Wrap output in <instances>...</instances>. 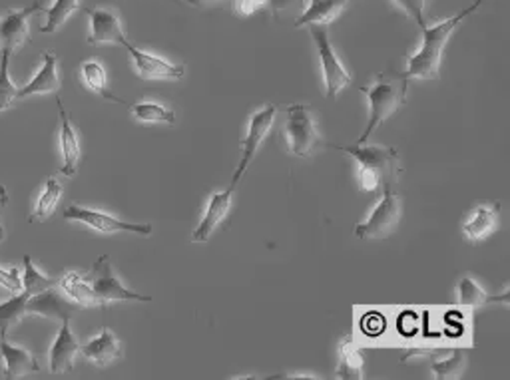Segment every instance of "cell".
Segmentation results:
<instances>
[{"instance_id":"cell-1","label":"cell","mask_w":510,"mask_h":380,"mask_svg":"<svg viewBox=\"0 0 510 380\" xmlns=\"http://www.w3.org/2000/svg\"><path fill=\"white\" fill-rule=\"evenodd\" d=\"M407 86H409L407 72L385 70L375 76V80H373L371 86L361 88V92L367 96L371 106V118L357 144H365L373 135V132H375L389 116H393L401 106L407 104Z\"/></svg>"},{"instance_id":"cell-2","label":"cell","mask_w":510,"mask_h":380,"mask_svg":"<svg viewBox=\"0 0 510 380\" xmlns=\"http://www.w3.org/2000/svg\"><path fill=\"white\" fill-rule=\"evenodd\" d=\"M483 5V0H477L473 6L465 8L463 13L447 18V21L439 23L435 26L423 28V46L419 48V52L409 58L407 76L409 78H439L440 60H443V51L447 46L449 36L453 34L455 28L463 23V18L473 14L477 8Z\"/></svg>"},{"instance_id":"cell-3","label":"cell","mask_w":510,"mask_h":380,"mask_svg":"<svg viewBox=\"0 0 510 380\" xmlns=\"http://www.w3.org/2000/svg\"><path fill=\"white\" fill-rule=\"evenodd\" d=\"M359 163V181L363 191H375L379 185H393L399 180V152L382 145H335Z\"/></svg>"},{"instance_id":"cell-4","label":"cell","mask_w":510,"mask_h":380,"mask_svg":"<svg viewBox=\"0 0 510 380\" xmlns=\"http://www.w3.org/2000/svg\"><path fill=\"white\" fill-rule=\"evenodd\" d=\"M286 135L289 144V152L298 158H311L323 142L317 132V125L313 122L309 106L306 104H291L288 108Z\"/></svg>"},{"instance_id":"cell-5","label":"cell","mask_w":510,"mask_h":380,"mask_svg":"<svg viewBox=\"0 0 510 380\" xmlns=\"http://www.w3.org/2000/svg\"><path fill=\"white\" fill-rule=\"evenodd\" d=\"M84 279L90 283L92 291L96 293V297L100 299L104 309L108 303H114V301H138V303H150L152 301L150 295L136 293V291L122 285V281L118 279L112 267V261L108 255L98 257L92 265L90 275Z\"/></svg>"},{"instance_id":"cell-6","label":"cell","mask_w":510,"mask_h":380,"mask_svg":"<svg viewBox=\"0 0 510 380\" xmlns=\"http://www.w3.org/2000/svg\"><path fill=\"white\" fill-rule=\"evenodd\" d=\"M309 32L313 36V41L317 44L321 66H323V80H326V96L333 98V96L339 94L343 88L351 82V76L345 70V66L341 64L339 56L335 54V48H333L329 41L327 24H311Z\"/></svg>"},{"instance_id":"cell-7","label":"cell","mask_w":510,"mask_h":380,"mask_svg":"<svg viewBox=\"0 0 510 380\" xmlns=\"http://www.w3.org/2000/svg\"><path fill=\"white\" fill-rule=\"evenodd\" d=\"M382 198L377 203V208L373 209L371 216L359 223L355 227V237L359 239H373L387 236L401 219V198L395 193L393 185H382Z\"/></svg>"},{"instance_id":"cell-8","label":"cell","mask_w":510,"mask_h":380,"mask_svg":"<svg viewBox=\"0 0 510 380\" xmlns=\"http://www.w3.org/2000/svg\"><path fill=\"white\" fill-rule=\"evenodd\" d=\"M276 116H278V106H276V104H268L266 108H261L260 112H255V114L251 116L250 128H248V135H245L243 145H241V160H240L238 170L233 171L230 190L235 191V188H238V183L241 181L243 173L248 171L250 163H251V160H253V155H255V152H258V148H260V144L263 142V138H266L268 132L271 130L273 122H276Z\"/></svg>"},{"instance_id":"cell-9","label":"cell","mask_w":510,"mask_h":380,"mask_svg":"<svg viewBox=\"0 0 510 380\" xmlns=\"http://www.w3.org/2000/svg\"><path fill=\"white\" fill-rule=\"evenodd\" d=\"M64 219L68 221H76L82 223V226L96 229L98 233H120V231H128V233H138V236H150L154 231L152 223H128L118 218L108 216V213L96 211V209H88V208H80L72 203L64 209Z\"/></svg>"},{"instance_id":"cell-10","label":"cell","mask_w":510,"mask_h":380,"mask_svg":"<svg viewBox=\"0 0 510 380\" xmlns=\"http://www.w3.org/2000/svg\"><path fill=\"white\" fill-rule=\"evenodd\" d=\"M44 11L41 0H36L33 6L28 8H14L8 11L3 18H0V48L8 52H18L21 48L31 41V28H28V18L34 16L36 13Z\"/></svg>"},{"instance_id":"cell-11","label":"cell","mask_w":510,"mask_h":380,"mask_svg":"<svg viewBox=\"0 0 510 380\" xmlns=\"http://www.w3.org/2000/svg\"><path fill=\"white\" fill-rule=\"evenodd\" d=\"M122 46L132 54L136 70H138V74L146 78V80H182L185 74L182 64H172L168 60H162L158 56L138 51L128 38L122 42Z\"/></svg>"},{"instance_id":"cell-12","label":"cell","mask_w":510,"mask_h":380,"mask_svg":"<svg viewBox=\"0 0 510 380\" xmlns=\"http://www.w3.org/2000/svg\"><path fill=\"white\" fill-rule=\"evenodd\" d=\"M78 309H82L80 305H76L72 299H64L62 295H58L54 287L46 289L42 293L33 295L26 301V315H41L52 320H71L72 315Z\"/></svg>"},{"instance_id":"cell-13","label":"cell","mask_w":510,"mask_h":380,"mask_svg":"<svg viewBox=\"0 0 510 380\" xmlns=\"http://www.w3.org/2000/svg\"><path fill=\"white\" fill-rule=\"evenodd\" d=\"M84 13L90 16V34L88 44H120L126 41L122 23L116 13L106 8H84Z\"/></svg>"},{"instance_id":"cell-14","label":"cell","mask_w":510,"mask_h":380,"mask_svg":"<svg viewBox=\"0 0 510 380\" xmlns=\"http://www.w3.org/2000/svg\"><path fill=\"white\" fill-rule=\"evenodd\" d=\"M231 198H233V190H225L220 193H213L208 209H205L203 218L200 221V226L194 229L192 233V241L194 243H203L212 237V233L218 229L223 219L228 218L230 208H231Z\"/></svg>"},{"instance_id":"cell-15","label":"cell","mask_w":510,"mask_h":380,"mask_svg":"<svg viewBox=\"0 0 510 380\" xmlns=\"http://www.w3.org/2000/svg\"><path fill=\"white\" fill-rule=\"evenodd\" d=\"M58 106V116H61V148H62V170L61 173L66 178H74L78 171V165H80V142H78V135L74 132V125L71 120V114L64 110L62 100L56 98Z\"/></svg>"},{"instance_id":"cell-16","label":"cell","mask_w":510,"mask_h":380,"mask_svg":"<svg viewBox=\"0 0 510 380\" xmlns=\"http://www.w3.org/2000/svg\"><path fill=\"white\" fill-rule=\"evenodd\" d=\"M80 353V345L74 338L71 330V320H64L58 337L51 348V370L54 375L72 373L74 370V358Z\"/></svg>"},{"instance_id":"cell-17","label":"cell","mask_w":510,"mask_h":380,"mask_svg":"<svg viewBox=\"0 0 510 380\" xmlns=\"http://www.w3.org/2000/svg\"><path fill=\"white\" fill-rule=\"evenodd\" d=\"M0 357L5 360V378H23L41 370L38 358L26 348L8 343V337H0Z\"/></svg>"},{"instance_id":"cell-18","label":"cell","mask_w":510,"mask_h":380,"mask_svg":"<svg viewBox=\"0 0 510 380\" xmlns=\"http://www.w3.org/2000/svg\"><path fill=\"white\" fill-rule=\"evenodd\" d=\"M61 90V78H58V58L54 52H42V68L38 74L33 78L31 82L23 86L18 90V98L23 100L28 96L36 94H56Z\"/></svg>"},{"instance_id":"cell-19","label":"cell","mask_w":510,"mask_h":380,"mask_svg":"<svg viewBox=\"0 0 510 380\" xmlns=\"http://www.w3.org/2000/svg\"><path fill=\"white\" fill-rule=\"evenodd\" d=\"M80 355L98 366H108L122 357V343L110 329H102L100 335L80 347Z\"/></svg>"},{"instance_id":"cell-20","label":"cell","mask_w":510,"mask_h":380,"mask_svg":"<svg viewBox=\"0 0 510 380\" xmlns=\"http://www.w3.org/2000/svg\"><path fill=\"white\" fill-rule=\"evenodd\" d=\"M500 218V203H493V206H480L473 211V216L467 219L463 226L465 236L470 241H480L486 236H490L498 226Z\"/></svg>"},{"instance_id":"cell-21","label":"cell","mask_w":510,"mask_h":380,"mask_svg":"<svg viewBox=\"0 0 510 380\" xmlns=\"http://www.w3.org/2000/svg\"><path fill=\"white\" fill-rule=\"evenodd\" d=\"M347 3L349 0H311L307 11L298 18L296 28L307 24H329L343 13Z\"/></svg>"},{"instance_id":"cell-22","label":"cell","mask_w":510,"mask_h":380,"mask_svg":"<svg viewBox=\"0 0 510 380\" xmlns=\"http://www.w3.org/2000/svg\"><path fill=\"white\" fill-rule=\"evenodd\" d=\"M363 360L361 348L357 347L355 338L345 337L339 345V368H337V378L343 380H359L363 378Z\"/></svg>"},{"instance_id":"cell-23","label":"cell","mask_w":510,"mask_h":380,"mask_svg":"<svg viewBox=\"0 0 510 380\" xmlns=\"http://www.w3.org/2000/svg\"><path fill=\"white\" fill-rule=\"evenodd\" d=\"M493 303H508V293L503 295H488L480 289L470 277H463L458 281V305L468 309H480Z\"/></svg>"},{"instance_id":"cell-24","label":"cell","mask_w":510,"mask_h":380,"mask_svg":"<svg viewBox=\"0 0 510 380\" xmlns=\"http://www.w3.org/2000/svg\"><path fill=\"white\" fill-rule=\"evenodd\" d=\"M61 285L64 289V293L68 295V299H72L76 305L90 307V309H104V305L100 303V299L96 297V293L90 287L84 277L78 275V273H68L64 279H61Z\"/></svg>"},{"instance_id":"cell-25","label":"cell","mask_w":510,"mask_h":380,"mask_svg":"<svg viewBox=\"0 0 510 380\" xmlns=\"http://www.w3.org/2000/svg\"><path fill=\"white\" fill-rule=\"evenodd\" d=\"M80 74H82V80L86 82V86L90 88L92 92L100 94L104 100L116 102V104H126L122 98H118V96H114L110 90H108V86H106L108 84V76H106L104 66L98 62V60L84 62Z\"/></svg>"},{"instance_id":"cell-26","label":"cell","mask_w":510,"mask_h":380,"mask_svg":"<svg viewBox=\"0 0 510 380\" xmlns=\"http://www.w3.org/2000/svg\"><path fill=\"white\" fill-rule=\"evenodd\" d=\"M31 295L26 291H21L18 295H13L6 303L0 305V337H8L11 327L21 323V319L26 315V301Z\"/></svg>"},{"instance_id":"cell-27","label":"cell","mask_w":510,"mask_h":380,"mask_svg":"<svg viewBox=\"0 0 510 380\" xmlns=\"http://www.w3.org/2000/svg\"><path fill=\"white\" fill-rule=\"evenodd\" d=\"M56 285H61V279L54 277H44L41 271L34 267V263L31 255H24V275H23V291H26L28 295H38L46 289H52Z\"/></svg>"},{"instance_id":"cell-28","label":"cell","mask_w":510,"mask_h":380,"mask_svg":"<svg viewBox=\"0 0 510 380\" xmlns=\"http://www.w3.org/2000/svg\"><path fill=\"white\" fill-rule=\"evenodd\" d=\"M78 8H80V0H54V5L44 11L46 24L41 26V32H56L68 21V16L76 13Z\"/></svg>"},{"instance_id":"cell-29","label":"cell","mask_w":510,"mask_h":380,"mask_svg":"<svg viewBox=\"0 0 510 380\" xmlns=\"http://www.w3.org/2000/svg\"><path fill=\"white\" fill-rule=\"evenodd\" d=\"M62 196V185L58 181V178H51L44 185V191L41 193V198L36 201V208L33 211L31 219H48L54 213V208L58 206Z\"/></svg>"},{"instance_id":"cell-30","label":"cell","mask_w":510,"mask_h":380,"mask_svg":"<svg viewBox=\"0 0 510 380\" xmlns=\"http://www.w3.org/2000/svg\"><path fill=\"white\" fill-rule=\"evenodd\" d=\"M136 118L148 124H175V114L156 102H140L130 106Z\"/></svg>"},{"instance_id":"cell-31","label":"cell","mask_w":510,"mask_h":380,"mask_svg":"<svg viewBox=\"0 0 510 380\" xmlns=\"http://www.w3.org/2000/svg\"><path fill=\"white\" fill-rule=\"evenodd\" d=\"M8 64H11V52L3 51V56H0V112L11 108L18 98V88L8 74Z\"/></svg>"},{"instance_id":"cell-32","label":"cell","mask_w":510,"mask_h":380,"mask_svg":"<svg viewBox=\"0 0 510 380\" xmlns=\"http://www.w3.org/2000/svg\"><path fill=\"white\" fill-rule=\"evenodd\" d=\"M467 357L460 348H453V353L443 357L440 360H433L430 368L435 370L437 378H457L465 370Z\"/></svg>"},{"instance_id":"cell-33","label":"cell","mask_w":510,"mask_h":380,"mask_svg":"<svg viewBox=\"0 0 510 380\" xmlns=\"http://www.w3.org/2000/svg\"><path fill=\"white\" fill-rule=\"evenodd\" d=\"M393 3L403 8V11L411 16V21H415L417 26L423 31L427 28V21H425V5L427 0H393Z\"/></svg>"},{"instance_id":"cell-34","label":"cell","mask_w":510,"mask_h":380,"mask_svg":"<svg viewBox=\"0 0 510 380\" xmlns=\"http://www.w3.org/2000/svg\"><path fill=\"white\" fill-rule=\"evenodd\" d=\"M0 285L6 287L13 295H18L23 291V277L16 267L13 269H0Z\"/></svg>"},{"instance_id":"cell-35","label":"cell","mask_w":510,"mask_h":380,"mask_svg":"<svg viewBox=\"0 0 510 380\" xmlns=\"http://www.w3.org/2000/svg\"><path fill=\"white\" fill-rule=\"evenodd\" d=\"M268 5V0H231V11L238 16H251L263 6Z\"/></svg>"},{"instance_id":"cell-36","label":"cell","mask_w":510,"mask_h":380,"mask_svg":"<svg viewBox=\"0 0 510 380\" xmlns=\"http://www.w3.org/2000/svg\"><path fill=\"white\" fill-rule=\"evenodd\" d=\"M382 329H385V319L377 313H371L369 317H365V320H363V330L369 333L371 337L381 335Z\"/></svg>"},{"instance_id":"cell-37","label":"cell","mask_w":510,"mask_h":380,"mask_svg":"<svg viewBox=\"0 0 510 380\" xmlns=\"http://www.w3.org/2000/svg\"><path fill=\"white\" fill-rule=\"evenodd\" d=\"M190 6L203 8V11H212V8H231V0H185Z\"/></svg>"},{"instance_id":"cell-38","label":"cell","mask_w":510,"mask_h":380,"mask_svg":"<svg viewBox=\"0 0 510 380\" xmlns=\"http://www.w3.org/2000/svg\"><path fill=\"white\" fill-rule=\"evenodd\" d=\"M293 3H296V0H268L273 16H278L281 11H286V8H289Z\"/></svg>"},{"instance_id":"cell-39","label":"cell","mask_w":510,"mask_h":380,"mask_svg":"<svg viewBox=\"0 0 510 380\" xmlns=\"http://www.w3.org/2000/svg\"><path fill=\"white\" fill-rule=\"evenodd\" d=\"M8 206V191L5 185H0V213L5 211V208Z\"/></svg>"},{"instance_id":"cell-40","label":"cell","mask_w":510,"mask_h":380,"mask_svg":"<svg viewBox=\"0 0 510 380\" xmlns=\"http://www.w3.org/2000/svg\"><path fill=\"white\" fill-rule=\"evenodd\" d=\"M3 237H5V229H3V226H0V241H3Z\"/></svg>"}]
</instances>
